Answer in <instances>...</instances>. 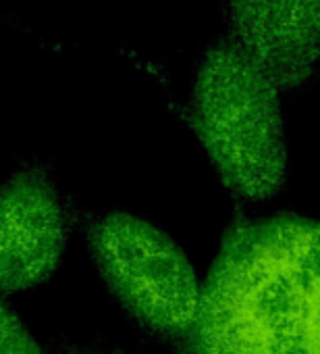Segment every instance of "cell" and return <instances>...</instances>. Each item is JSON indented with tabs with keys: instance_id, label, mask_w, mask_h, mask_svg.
I'll use <instances>...</instances> for the list:
<instances>
[{
	"instance_id": "3",
	"label": "cell",
	"mask_w": 320,
	"mask_h": 354,
	"mask_svg": "<svg viewBox=\"0 0 320 354\" xmlns=\"http://www.w3.org/2000/svg\"><path fill=\"white\" fill-rule=\"evenodd\" d=\"M83 238L125 315L150 335L179 342L196 319L202 294L183 248L158 225L123 211L90 215Z\"/></svg>"
},
{
	"instance_id": "4",
	"label": "cell",
	"mask_w": 320,
	"mask_h": 354,
	"mask_svg": "<svg viewBox=\"0 0 320 354\" xmlns=\"http://www.w3.org/2000/svg\"><path fill=\"white\" fill-rule=\"evenodd\" d=\"M69 219L50 171L26 162L0 184V294L36 288L57 271Z\"/></svg>"
},
{
	"instance_id": "5",
	"label": "cell",
	"mask_w": 320,
	"mask_h": 354,
	"mask_svg": "<svg viewBox=\"0 0 320 354\" xmlns=\"http://www.w3.org/2000/svg\"><path fill=\"white\" fill-rule=\"evenodd\" d=\"M225 36L279 90L308 84L320 55L299 0H223Z\"/></svg>"
},
{
	"instance_id": "8",
	"label": "cell",
	"mask_w": 320,
	"mask_h": 354,
	"mask_svg": "<svg viewBox=\"0 0 320 354\" xmlns=\"http://www.w3.org/2000/svg\"><path fill=\"white\" fill-rule=\"evenodd\" d=\"M69 354H108V352H98V350H75V352H69Z\"/></svg>"
},
{
	"instance_id": "6",
	"label": "cell",
	"mask_w": 320,
	"mask_h": 354,
	"mask_svg": "<svg viewBox=\"0 0 320 354\" xmlns=\"http://www.w3.org/2000/svg\"><path fill=\"white\" fill-rule=\"evenodd\" d=\"M0 354H46L5 300H0Z\"/></svg>"
},
{
	"instance_id": "2",
	"label": "cell",
	"mask_w": 320,
	"mask_h": 354,
	"mask_svg": "<svg viewBox=\"0 0 320 354\" xmlns=\"http://www.w3.org/2000/svg\"><path fill=\"white\" fill-rule=\"evenodd\" d=\"M188 121L235 198L258 203L283 190L289 146L281 90L227 36L212 38L198 59Z\"/></svg>"
},
{
	"instance_id": "7",
	"label": "cell",
	"mask_w": 320,
	"mask_h": 354,
	"mask_svg": "<svg viewBox=\"0 0 320 354\" xmlns=\"http://www.w3.org/2000/svg\"><path fill=\"white\" fill-rule=\"evenodd\" d=\"M299 3H301V9L306 13V19H308L312 38L316 42L318 55H320V0H299Z\"/></svg>"
},
{
	"instance_id": "1",
	"label": "cell",
	"mask_w": 320,
	"mask_h": 354,
	"mask_svg": "<svg viewBox=\"0 0 320 354\" xmlns=\"http://www.w3.org/2000/svg\"><path fill=\"white\" fill-rule=\"evenodd\" d=\"M179 354H320V219L237 215Z\"/></svg>"
}]
</instances>
